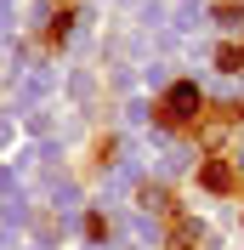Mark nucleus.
Masks as SVG:
<instances>
[{"label": "nucleus", "instance_id": "obj_1", "mask_svg": "<svg viewBox=\"0 0 244 250\" xmlns=\"http://www.w3.org/2000/svg\"><path fill=\"white\" fill-rule=\"evenodd\" d=\"M193 103H199V97H193V85H176V91H170V103H165V108H170V120H182V114L193 108Z\"/></svg>", "mask_w": 244, "mask_h": 250}]
</instances>
